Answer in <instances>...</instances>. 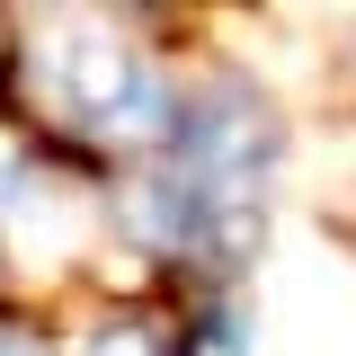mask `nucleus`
Listing matches in <instances>:
<instances>
[{
  "mask_svg": "<svg viewBox=\"0 0 356 356\" xmlns=\"http://www.w3.org/2000/svg\"><path fill=\"white\" fill-rule=\"evenodd\" d=\"M170 356H250V339H241L232 312H205V321H187V330L170 339Z\"/></svg>",
  "mask_w": 356,
  "mask_h": 356,
  "instance_id": "1",
  "label": "nucleus"
}]
</instances>
